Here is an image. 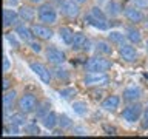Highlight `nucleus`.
I'll return each instance as SVG.
<instances>
[{
    "instance_id": "1",
    "label": "nucleus",
    "mask_w": 148,
    "mask_h": 139,
    "mask_svg": "<svg viewBox=\"0 0 148 139\" xmlns=\"http://www.w3.org/2000/svg\"><path fill=\"white\" fill-rule=\"evenodd\" d=\"M110 77L105 71H90L83 77V82H85L86 87H102V85H106Z\"/></svg>"
},
{
    "instance_id": "2",
    "label": "nucleus",
    "mask_w": 148,
    "mask_h": 139,
    "mask_svg": "<svg viewBox=\"0 0 148 139\" xmlns=\"http://www.w3.org/2000/svg\"><path fill=\"white\" fill-rule=\"evenodd\" d=\"M37 16H39L40 22L46 23V25H51V23H56V20H57V11L51 6V5L45 3L42 5V6L39 8V11H37Z\"/></svg>"
},
{
    "instance_id": "3",
    "label": "nucleus",
    "mask_w": 148,
    "mask_h": 139,
    "mask_svg": "<svg viewBox=\"0 0 148 139\" xmlns=\"http://www.w3.org/2000/svg\"><path fill=\"white\" fill-rule=\"evenodd\" d=\"M111 68V62L103 57H91L85 63L86 71H108Z\"/></svg>"
},
{
    "instance_id": "4",
    "label": "nucleus",
    "mask_w": 148,
    "mask_h": 139,
    "mask_svg": "<svg viewBox=\"0 0 148 139\" xmlns=\"http://www.w3.org/2000/svg\"><path fill=\"white\" fill-rule=\"evenodd\" d=\"M37 107V99L34 94H31V93H26V94H23L20 99H18V108L20 111L23 113H32V111L36 110Z\"/></svg>"
},
{
    "instance_id": "5",
    "label": "nucleus",
    "mask_w": 148,
    "mask_h": 139,
    "mask_svg": "<svg viewBox=\"0 0 148 139\" xmlns=\"http://www.w3.org/2000/svg\"><path fill=\"white\" fill-rule=\"evenodd\" d=\"M140 114H142V105H139V104L128 105L127 108H123V111H122V118L127 120V122H136V120L140 118Z\"/></svg>"
},
{
    "instance_id": "6",
    "label": "nucleus",
    "mask_w": 148,
    "mask_h": 139,
    "mask_svg": "<svg viewBox=\"0 0 148 139\" xmlns=\"http://www.w3.org/2000/svg\"><path fill=\"white\" fill-rule=\"evenodd\" d=\"M119 54L125 62H134L137 59V51L134 46L128 45V43H120L119 45Z\"/></svg>"
},
{
    "instance_id": "7",
    "label": "nucleus",
    "mask_w": 148,
    "mask_h": 139,
    "mask_svg": "<svg viewBox=\"0 0 148 139\" xmlns=\"http://www.w3.org/2000/svg\"><path fill=\"white\" fill-rule=\"evenodd\" d=\"M29 67H31L32 71H34L37 76L42 79V82H45V83H49L51 82V73H49V70L46 68L45 65H42L39 62H31Z\"/></svg>"
},
{
    "instance_id": "8",
    "label": "nucleus",
    "mask_w": 148,
    "mask_h": 139,
    "mask_svg": "<svg viewBox=\"0 0 148 139\" xmlns=\"http://www.w3.org/2000/svg\"><path fill=\"white\" fill-rule=\"evenodd\" d=\"M46 59H48L51 63H54V65H60V63L65 62L66 57H65L63 51H60L57 48H48L46 50Z\"/></svg>"
},
{
    "instance_id": "9",
    "label": "nucleus",
    "mask_w": 148,
    "mask_h": 139,
    "mask_svg": "<svg viewBox=\"0 0 148 139\" xmlns=\"http://www.w3.org/2000/svg\"><path fill=\"white\" fill-rule=\"evenodd\" d=\"M16 96L17 93L14 90H6L3 94V111H5V118H8V113L9 110L14 107V104H16Z\"/></svg>"
},
{
    "instance_id": "10",
    "label": "nucleus",
    "mask_w": 148,
    "mask_h": 139,
    "mask_svg": "<svg viewBox=\"0 0 148 139\" xmlns=\"http://www.w3.org/2000/svg\"><path fill=\"white\" fill-rule=\"evenodd\" d=\"M62 12L68 17H77L79 16V5L76 0H65L62 3Z\"/></svg>"
},
{
    "instance_id": "11",
    "label": "nucleus",
    "mask_w": 148,
    "mask_h": 139,
    "mask_svg": "<svg viewBox=\"0 0 148 139\" xmlns=\"http://www.w3.org/2000/svg\"><path fill=\"white\" fill-rule=\"evenodd\" d=\"M31 31L36 37H39V39H42V40H48V39L53 37V31L45 25H32Z\"/></svg>"
},
{
    "instance_id": "12",
    "label": "nucleus",
    "mask_w": 148,
    "mask_h": 139,
    "mask_svg": "<svg viewBox=\"0 0 148 139\" xmlns=\"http://www.w3.org/2000/svg\"><path fill=\"white\" fill-rule=\"evenodd\" d=\"M125 17L133 23H140L143 20V14L140 11V8H136V6L125 8Z\"/></svg>"
},
{
    "instance_id": "13",
    "label": "nucleus",
    "mask_w": 148,
    "mask_h": 139,
    "mask_svg": "<svg viewBox=\"0 0 148 139\" xmlns=\"http://www.w3.org/2000/svg\"><path fill=\"white\" fill-rule=\"evenodd\" d=\"M119 104H120V97L113 94V96H108L103 102H102V108L106 110V111H114L116 108H119Z\"/></svg>"
},
{
    "instance_id": "14",
    "label": "nucleus",
    "mask_w": 148,
    "mask_h": 139,
    "mask_svg": "<svg viewBox=\"0 0 148 139\" xmlns=\"http://www.w3.org/2000/svg\"><path fill=\"white\" fill-rule=\"evenodd\" d=\"M18 17H20V16H18V12L12 11V9H9V8H5L3 9V25L6 26V28L14 25V23L17 22Z\"/></svg>"
},
{
    "instance_id": "15",
    "label": "nucleus",
    "mask_w": 148,
    "mask_h": 139,
    "mask_svg": "<svg viewBox=\"0 0 148 139\" xmlns=\"http://www.w3.org/2000/svg\"><path fill=\"white\" fill-rule=\"evenodd\" d=\"M140 96H142V91L139 87H130L123 91V99L130 102H136Z\"/></svg>"
},
{
    "instance_id": "16",
    "label": "nucleus",
    "mask_w": 148,
    "mask_h": 139,
    "mask_svg": "<svg viewBox=\"0 0 148 139\" xmlns=\"http://www.w3.org/2000/svg\"><path fill=\"white\" fill-rule=\"evenodd\" d=\"M88 40H86V37L83 32H76L74 34V39H73V43L71 46L74 50H80V48H88Z\"/></svg>"
},
{
    "instance_id": "17",
    "label": "nucleus",
    "mask_w": 148,
    "mask_h": 139,
    "mask_svg": "<svg viewBox=\"0 0 148 139\" xmlns=\"http://www.w3.org/2000/svg\"><path fill=\"white\" fill-rule=\"evenodd\" d=\"M18 16H20V19L25 20V22H32L34 20L36 12L31 6H20V9H18Z\"/></svg>"
},
{
    "instance_id": "18",
    "label": "nucleus",
    "mask_w": 148,
    "mask_h": 139,
    "mask_svg": "<svg viewBox=\"0 0 148 139\" xmlns=\"http://www.w3.org/2000/svg\"><path fill=\"white\" fill-rule=\"evenodd\" d=\"M16 34L20 37L22 40H26V42H29L31 37L34 36V34H32V31H31L28 26H25V25H18V26L16 28Z\"/></svg>"
},
{
    "instance_id": "19",
    "label": "nucleus",
    "mask_w": 148,
    "mask_h": 139,
    "mask_svg": "<svg viewBox=\"0 0 148 139\" xmlns=\"http://www.w3.org/2000/svg\"><path fill=\"white\" fill-rule=\"evenodd\" d=\"M85 20L90 23L91 26H94V28H99V30H108V23H106V20H99V19H96L94 16H91V14H88V16L85 17Z\"/></svg>"
},
{
    "instance_id": "20",
    "label": "nucleus",
    "mask_w": 148,
    "mask_h": 139,
    "mask_svg": "<svg viewBox=\"0 0 148 139\" xmlns=\"http://www.w3.org/2000/svg\"><path fill=\"white\" fill-rule=\"evenodd\" d=\"M42 122H43V125L48 130H51V128H54L56 125L59 124V120H57V116H56L53 111H49L48 114H45L43 118H42Z\"/></svg>"
},
{
    "instance_id": "21",
    "label": "nucleus",
    "mask_w": 148,
    "mask_h": 139,
    "mask_svg": "<svg viewBox=\"0 0 148 139\" xmlns=\"http://www.w3.org/2000/svg\"><path fill=\"white\" fill-rule=\"evenodd\" d=\"M59 34H60V39H62L65 43L71 45V43H73V39H74V34H76V32H73L71 28L63 26V28H60V30H59Z\"/></svg>"
},
{
    "instance_id": "22",
    "label": "nucleus",
    "mask_w": 148,
    "mask_h": 139,
    "mask_svg": "<svg viewBox=\"0 0 148 139\" xmlns=\"http://www.w3.org/2000/svg\"><path fill=\"white\" fill-rule=\"evenodd\" d=\"M5 124H14V125H17V127H22V125L26 124V118L23 116V111H20V113L11 114L9 120H6Z\"/></svg>"
},
{
    "instance_id": "23",
    "label": "nucleus",
    "mask_w": 148,
    "mask_h": 139,
    "mask_svg": "<svg viewBox=\"0 0 148 139\" xmlns=\"http://www.w3.org/2000/svg\"><path fill=\"white\" fill-rule=\"evenodd\" d=\"M106 12H108L111 17H116L122 12V6H120L117 2H113V0H111V2L106 3Z\"/></svg>"
},
{
    "instance_id": "24",
    "label": "nucleus",
    "mask_w": 148,
    "mask_h": 139,
    "mask_svg": "<svg viewBox=\"0 0 148 139\" xmlns=\"http://www.w3.org/2000/svg\"><path fill=\"white\" fill-rule=\"evenodd\" d=\"M125 37H127L130 42H133V43H139V42H140V39H142V37H140V32H139L136 28H128Z\"/></svg>"
},
{
    "instance_id": "25",
    "label": "nucleus",
    "mask_w": 148,
    "mask_h": 139,
    "mask_svg": "<svg viewBox=\"0 0 148 139\" xmlns=\"http://www.w3.org/2000/svg\"><path fill=\"white\" fill-rule=\"evenodd\" d=\"M108 39L113 42V43H123V32H120V31H111L110 34H108Z\"/></svg>"
},
{
    "instance_id": "26",
    "label": "nucleus",
    "mask_w": 148,
    "mask_h": 139,
    "mask_svg": "<svg viewBox=\"0 0 148 139\" xmlns=\"http://www.w3.org/2000/svg\"><path fill=\"white\" fill-rule=\"evenodd\" d=\"M96 50L99 51V53H102V54H111V53H113V48H111V46L106 43V42H103V40L97 42Z\"/></svg>"
},
{
    "instance_id": "27",
    "label": "nucleus",
    "mask_w": 148,
    "mask_h": 139,
    "mask_svg": "<svg viewBox=\"0 0 148 139\" xmlns=\"http://www.w3.org/2000/svg\"><path fill=\"white\" fill-rule=\"evenodd\" d=\"M73 108L76 113L79 114H85L86 113V104H83V102H74L73 104Z\"/></svg>"
},
{
    "instance_id": "28",
    "label": "nucleus",
    "mask_w": 148,
    "mask_h": 139,
    "mask_svg": "<svg viewBox=\"0 0 148 139\" xmlns=\"http://www.w3.org/2000/svg\"><path fill=\"white\" fill-rule=\"evenodd\" d=\"M90 14H91V16H94L96 19H99V20H106V16L103 14V11H100V9H99V8H96V6L91 9V12H90Z\"/></svg>"
},
{
    "instance_id": "29",
    "label": "nucleus",
    "mask_w": 148,
    "mask_h": 139,
    "mask_svg": "<svg viewBox=\"0 0 148 139\" xmlns=\"http://www.w3.org/2000/svg\"><path fill=\"white\" fill-rule=\"evenodd\" d=\"M59 94L62 97H65V99H68V97H71V96L76 94V90H74V88H63V90L59 91Z\"/></svg>"
},
{
    "instance_id": "30",
    "label": "nucleus",
    "mask_w": 148,
    "mask_h": 139,
    "mask_svg": "<svg viewBox=\"0 0 148 139\" xmlns=\"http://www.w3.org/2000/svg\"><path fill=\"white\" fill-rule=\"evenodd\" d=\"M48 113H49V104H48V102H45V104H42L40 110L37 111V116H39V118H43V116L48 114Z\"/></svg>"
},
{
    "instance_id": "31",
    "label": "nucleus",
    "mask_w": 148,
    "mask_h": 139,
    "mask_svg": "<svg viewBox=\"0 0 148 139\" xmlns=\"http://www.w3.org/2000/svg\"><path fill=\"white\" fill-rule=\"evenodd\" d=\"M60 125H62L63 128H66V127H71V120H69L68 116H60Z\"/></svg>"
},
{
    "instance_id": "32",
    "label": "nucleus",
    "mask_w": 148,
    "mask_h": 139,
    "mask_svg": "<svg viewBox=\"0 0 148 139\" xmlns=\"http://www.w3.org/2000/svg\"><path fill=\"white\" fill-rule=\"evenodd\" d=\"M6 39H8V42H9L11 45H14L16 48H18V42L16 40V37H14L12 34H6Z\"/></svg>"
},
{
    "instance_id": "33",
    "label": "nucleus",
    "mask_w": 148,
    "mask_h": 139,
    "mask_svg": "<svg viewBox=\"0 0 148 139\" xmlns=\"http://www.w3.org/2000/svg\"><path fill=\"white\" fill-rule=\"evenodd\" d=\"M136 8H147L148 6V0H134Z\"/></svg>"
},
{
    "instance_id": "34",
    "label": "nucleus",
    "mask_w": 148,
    "mask_h": 139,
    "mask_svg": "<svg viewBox=\"0 0 148 139\" xmlns=\"http://www.w3.org/2000/svg\"><path fill=\"white\" fill-rule=\"evenodd\" d=\"M31 50L34 51V53H40V51H42V45L37 43V42H31Z\"/></svg>"
},
{
    "instance_id": "35",
    "label": "nucleus",
    "mask_w": 148,
    "mask_h": 139,
    "mask_svg": "<svg viewBox=\"0 0 148 139\" xmlns=\"http://www.w3.org/2000/svg\"><path fill=\"white\" fill-rule=\"evenodd\" d=\"M28 131H29V134H39V127L36 124H32L28 127Z\"/></svg>"
},
{
    "instance_id": "36",
    "label": "nucleus",
    "mask_w": 148,
    "mask_h": 139,
    "mask_svg": "<svg viewBox=\"0 0 148 139\" xmlns=\"http://www.w3.org/2000/svg\"><path fill=\"white\" fill-rule=\"evenodd\" d=\"M9 70V59H8V56H3V71L6 73Z\"/></svg>"
},
{
    "instance_id": "37",
    "label": "nucleus",
    "mask_w": 148,
    "mask_h": 139,
    "mask_svg": "<svg viewBox=\"0 0 148 139\" xmlns=\"http://www.w3.org/2000/svg\"><path fill=\"white\" fill-rule=\"evenodd\" d=\"M56 71H57L56 74H57V77H59V79H60V77H63V79H68V74L65 73V70H56Z\"/></svg>"
},
{
    "instance_id": "38",
    "label": "nucleus",
    "mask_w": 148,
    "mask_h": 139,
    "mask_svg": "<svg viewBox=\"0 0 148 139\" xmlns=\"http://www.w3.org/2000/svg\"><path fill=\"white\" fill-rule=\"evenodd\" d=\"M9 83H11V81H9L8 77H5V79H3V90H5V91L9 90Z\"/></svg>"
},
{
    "instance_id": "39",
    "label": "nucleus",
    "mask_w": 148,
    "mask_h": 139,
    "mask_svg": "<svg viewBox=\"0 0 148 139\" xmlns=\"http://www.w3.org/2000/svg\"><path fill=\"white\" fill-rule=\"evenodd\" d=\"M143 119H145V125L148 127V108H145V113H143Z\"/></svg>"
},
{
    "instance_id": "40",
    "label": "nucleus",
    "mask_w": 148,
    "mask_h": 139,
    "mask_svg": "<svg viewBox=\"0 0 148 139\" xmlns=\"http://www.w3.org/2000/svg\"><path fill=\"white\" fill-rule=\"evenodd\" d=\"M29 2H32V3H39V2H43V0H29Z\"/></svg>"
},
{
    "instance_id": "41",
    "label": "nucleus",
    "mask_w": 148,
    "mask_h": 139,
    "mask_svg": "<svg viewBox=\"0 0 148 139\" xmlns=\"http://www.w3.org/2000/svg\"><path fill=\"white\" fill-rule=\"evenodd\" d=\"M77 3H83V2H86V0H76Z\"/></svg>"
},
{
    "instance_id": "42",
    "label": "nucleus",
    "mask_w": 148,
    "mask_h": 139,
    "mask_svg": "<svg viewBox=\"0 0 148 139\" xmlns=\"http://www.w3.org/2000/svg\"><path fill=\"white\" fill-rule=\"evenodd\" d=\"M147 50H148V42H147Z\"/></svg>"
}]
</instances>
